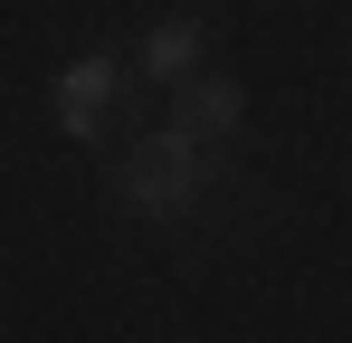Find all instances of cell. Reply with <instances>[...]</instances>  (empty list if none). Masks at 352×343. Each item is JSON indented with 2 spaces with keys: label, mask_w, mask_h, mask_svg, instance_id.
I'll return each mask as SVG.
<instances>
[{
  "label": "cell",
  "mask_w": 352,
  "mask_h": 343,
  "mask_svg": "<svg viewBox=\"0 0 352 343\" xmlns=\"http://www.w3.org/2000/svg\"><path fill=\"white\" fill-rule=\"evenodd\" d=\"M172 124H190L200 143H210V134H238V124H248V86H238V76H190Z\"/></svg>",
  "instance_id": "4"
},
{
  "label": "cell",
  "mask_w": 352,
  "mask_h": 343,
  "mask_svg": "<svg viewBox=\"0 0 352 343\" xmlns=\"http://www.w3.org/2000/svg\"><path fill=\"white\" fill-rule=\"evenodd\" d=\"M200 48H210V29H200V19H153V29L133 39L143 76H162V86H190V76H200Z\"/></svg>",
  "instance_id": "3"
},
{
  "label": "cell",
  "mask_w": 352,
  "mask_h": 343,
  "mask_svg": "<svg viewBox=\"0 0 352 343\" xmlns=\"http://www.w3.org/2000/svg\"><path fill=\"white\" fill-rule=\"evenodd\" d=\"M200 191H210V143H200L190 124H172V114L115 153V200L133 220H181Z\"/></svg>",
  "instance_id": "1"
},
{
  "label": "cell",
  "mask_w": 352,
  "mask_h": 343,
  "mask_svg": "<svg viewBox=\"0 0 352 343\" xmlns=\"http://www.w3.org/2000/svg\"><path fill=\"white\" fill-rule=\"evenodd\" d=\"M105 96H115V57H105V48H86V57L58 76V124L76 134V143H96V124H105Z\"/></svg>",
  "instance_id": "2"
}]
</instances>
